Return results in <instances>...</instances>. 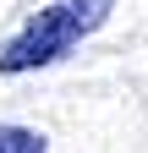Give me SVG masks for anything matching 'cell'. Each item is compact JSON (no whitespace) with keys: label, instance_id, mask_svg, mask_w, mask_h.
Masks as SVG:
<instances>
[{"label":"cell","instance_id":"cell-1","mask_svg":"<svg viewBox=\"0 0 148 153\" xmlns=\"http://www.w3.org/2000/svg\"><path fill=\"white\" fill-rule=\"evenodd\" d=\"M115 0H49L16 27L6 44H0V76H28V71H44L55 60H66L82 38H93Z\"/></svg>","mask_w":148,"mask_h":153},{"label":"cell","instance_id":"cell-2","mask_svg":"<svg viewBox=\"0 0 148 153\" xmlns=\"http://www.w3.org/2000/svg\"><path fill=\"white\" fill-rule=\"evenodd\" d=\"M0 153H49V137L33 126H16V120H0Z\"/></svg>","mask_w":148,"mask_h":153}]
</instances>
